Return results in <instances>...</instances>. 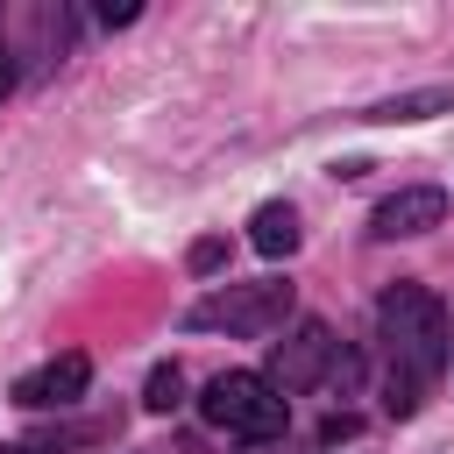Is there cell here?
Here are the masks:
<instances>
[{"mask_svg": "<svg viewBox=\"0 0 454 454\" xmlns=\"http://www.w3.org/2000/svg\"><path fill=\"white\" fill-rule=\"evenodd\" d=\"M326 362H333V333H326V319H298L291 340H277V369H270V383H277V390H312V383L326 376Z\"/></svg>", "mask_w": 454, "mask_h": 454, "instance_id": "277c9868", "label": "cell"}, {"mask_svg": "<svg viewBox=\"0 0 454 454\" xmlns=\"http://www.w3.org/2000/svg\"><path fill=\"white\" fill-rule=\"evenodd\" d=\"M383 404H390V419H411V411H419V376H411V369H390Z\"/></svg>", "mask_w": 454, "mask_h": 454, "instance_id": "9c48e42d", "label": "cell"}, {"mask_svg": "<svg viewBox=\"0 0 454 454\" xmlns=\"http://www.w3.org/2000/svg\"><path fill=\"white\" fill-rule=\"evenodd\" d=\"M376 326H383L397 369H411V376H433V369L454 355V340H447V305H440L426 284H390V291L376 298Z\"/></svg>", "mask_w": 454, "mask_h": 454, "instance_id": "6da1fadb", "label": "cell"}, {"mask_svg": "<svg viewBox=\"0 0 454 454\" xmlns=\"http://www.w3.org/2000/svg\"><path fill=\"white\" fill-rule=\"evenodd\" d=\"M248 241H255V255H291V248H298V213H291L284 199L255 206V213H248Z\"/></svg>", "mask_w": 454, "mask_h": 454, "instance_id": "ba28073f", "label": "cell"}, {"mask_svg": "<svg viewBox=\"0 0 454 454\" xmlns=\"http://www.w3.org/2000/svg\"><path fill=\"white\" fill-rule=\"evenodd\" d=\"M177 397H184V376H177V362H163V369L149 376V397H142V404H149V411H170Z\"/></svg>", "mask_w": 454, "mask_h": 454, "instance_id": "30bf717a", "label": "cell"}, {"mask_svg": "<svg viewBox=\"0 0 454 454\" xmlns=\"http://www.w3.org/2000/svg\"><path fill=\"white\" fill-rule=\"evenodd\" d=\"M85 383H92V362L71 348V355H57V362H43V369H28L21 383H14V404H28V411H64V404H78L85 397Z\"/></svg>", "mask_w": 454, "mask_h": 454, "instance_id": "5b68a950", "label": "cell"}, {"mask_svg": "<svg viewBox=\"0 0 454 454\" xmlns=\"http://www.w3.org/2000/svg\"><path fill=\"white\" fill-rule=\"evenodd\" d=\"M433 114H454V85H419V92L362 106V121H433Z\"/></svg>", "mask_w": 454, "mask_h": 454, "instance_id": "52a82bcc", "label": "cell"}, {"mask_svg": "<svg viewBox=\"0 0 454 454\" xmlns=\"http://www.w3.org/2000/svg\"><path fill=\"white\" fill-rule=\"evenodd\" d=\"M14 92V64H7V50H0V99Z\"/></svg>", "mask_w": 454, "mask_h": 454, "instance_id": "7c38bea8", "label": "cell"}, {"mask_svg": "<svg viewBox=\"0 0 454 454\" xmlns=\"http://www.w3.org/2000/svg\"><path fill=\"white\" fill-rule=\"evenodd\" d=\"M284 312H291V284H220V291H206L192 312H184V326H199V333H270V326H284Z\"/></svg>", "mask_w": 454, "mask_h": 454, "instance_id": "3957f363", "label": "cell"}, {"mask_svg": "<svg viewBox=\"0 0 454 454\" xmlns=\"http://www.w3.org/2000/svg\"><path fill=\"white\" fill-rule=\"evenodd\" d=\"M199 411H206L220 433H241V440H277L284 419H291L284 390H277L270 376H255V369H227V376H213L206 397H199Z\"/></svg>", "mask_w": 454, "mask_h": 454, "instance_id": "7a4b0ae2", "label": "cell"}, {"mask_svg": "<svg viewBox=\"0 0 454 454\" xmlns=\"http://www.w3.org/2000/svg\"><path fill=\"white\" fill-rule=\"evenodd\" d=\"M447 220V192L440 184H411V192H390L376 213H369V234L376 241H397V234H426Z\"/></svg>", "mask_w": 454, "mask_h": 454, "instance_id": "8992f818", "label": "cell"}, {"mask_svg": "<svg viewBox=\"0 0 454 454\" xmlns=\"http://www.w3.org/2000/svg\"><path fill=\"white\" fill-rule=\"evenodd\" d=\"M220 262H227V241H213V234H206V241H192V270H199V277H206V270H220Z\"/></svg>", "mask_w": 454, "mask_h": 454, "instance_id": "8fae6325", "label": "cell"}]
</instances>
